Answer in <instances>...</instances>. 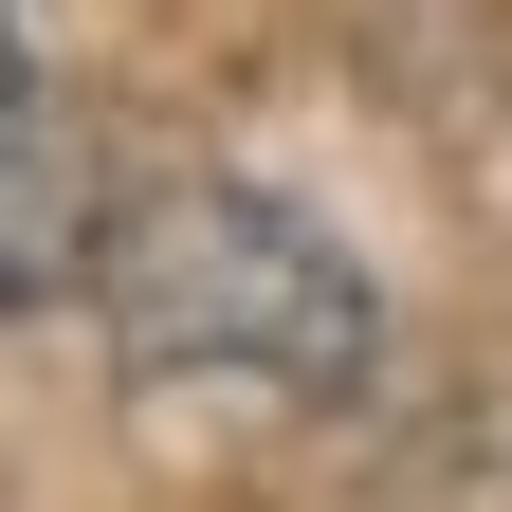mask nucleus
<instances>
[{
  "mask_svg": "<svg viewBox=\"0 0 512 512\" xmlns=\"http://www.w3.org/2000/svg\"><path fill=\"white\" fill-rule=\"evenodd\" d=\"M0 74H19V0H0Z\"/></svg>",
  "mask_w": 512,
  "mask_h": 512,
  "instance_id": "obj_3",
  "label": "nucleus"
},
{
  "mask_svg": "<svg viewBox=\"0 0 512 512\" xmlns=\"http://www.w3.org/2000/svg\"><path fill=\"white\" fill-rule=\"evenodd\" d=\"M110 147H92V110L74 92H19L0 74V311H55L110 256Z\"/></svg>",
  "mask_w": 512,
  "mask_h": 512,
  "instance_id": "obj_2",
  "label": "nucleus"
},
{
  "mask_svg": "<svg viewBox=\"0 0 512 512\" xmlns=\"http://www.w3.org/2000/svg\"><path fill=\"white\" fill-rule=\"evenodd\" d=\"M92 311H110L128 403H220V421H311L384 348L366 256L311 238L293 202H256V183H147L92 256Z\"/></svg>",
  "mask_w": 512,
  "mask_h": 512,
  "instance_id": "obj_1",
  "label": "nucleus"
}]
</instances>
